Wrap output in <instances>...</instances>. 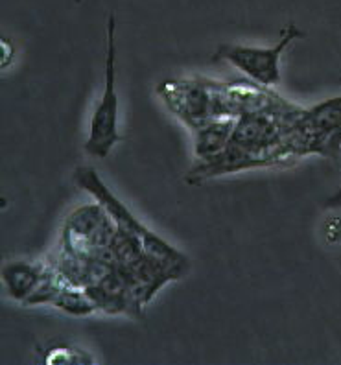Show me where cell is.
I'll return each instance as SVG.
<instances>
[{"mask_svg": "<svg viewBox=\"0 0 341 365\" xmlns=\"http://www.w3.org/2000/svg\"><path fill=\"white\" fill-rule=\"evenodd\" d=\"M76 182L80 185L83 190H87L91 196H94L98 200V203L106 209V212L115 220L116 227L122 229V231L133 235L135 238L141 240V244L144 245V251L150 253L151 257L159 259L161 262L170 264V266L183 267L185 266V257H183L179 251H175L170 244L159 238L157 235H153L151 231H148L133 214L129 212L128 207L122 203L120 200H116L115 194H113L109 188L103 185V181L98 178L96 170L89 168V166H83L76 172Z\"/></svg>", "mask_w": 341, "mask_h": 365, "instance_id": "6da1fadb", "label": "cell"}, {"mask_svg": "<svg viewBox=\"0 0 341 365\" xmlns=\"http://www.w3.org/2000/svg\"><path fill=\"white\" fill-rule=\"evenodd\" d=\"M115 15L109 17L107 23V59H106V83L100 103L94 109L93 120H91L89 137L85 143V152L96 159H106L111 153L113 146L122 140L118 133V96L115 91Z\"/></svg>", "mask_w": 341, "mask_h": 365, "instance_id": "7a4b0ae2", "label": "cell"}, {"mask_svg": "<svg viewBox=\"0 0 341 365\" xmlns=\"http://www.w3.org/2000/svg\"><path fill=\"white\" fill-rule=\"evenodd\" d=\"M299 155L319 153L337 160L341 153V96L302 111L293 124Z\"/></svg>", "mask_w": 341, "mask_h": 365, "instance_id": "3957f363", "label": "cell"}, {"mask_svg": "<svg viewBox=\"0 0 341 365\" xmlns=\"http://www.w3.org/2000/svg\"><path fill=\"white\" fill-rule=\"evenodd\" d=\"M302 37V31L295 24H288L280 31L279 43L271 48L242 45H222L213 56V61H227L229 65L242 71L255 83L262 87H273L280 83V58L284 50L293 41Z\"/></svg>", "mask_w": 341, "mask_h": 365, "instance_id": "277c9868", "label": "cell"}, {"mask_svg": "<svg viewBox=\"0 0 341 365\" xmlns=\"http://www.w3.org/2000/svg\"><path fill=\"white\" fill-rule=\"evenodd\" d=\"M45 272L46 267L43 264L9 262L2 267V281L11 297L21 303H26L39 282L43 281Z\"/></svg>", "mask_w": 341, "mask_h": 365, "instance_id": "5b68a950", "label": "cell"}, {"mask_svg": "<svg viewBox=\"0 0 341 365\" xmlns=\"http://www.w3.org/2000/svg\"><path fill=\"white\" fill-rule=\"evenodd\" d=\"M235 124V120H213L208 125L198 128L195 155L200 157L203 163L220 155L229 143Z\"/></svg>", "mask_w": 341, "mask_h": 365, "instance_id": "8992f818", "label": "cell"}, {"mask_svg": "<svg viewBox=\"0 0 341 365\" xmlns=\"http://www.w3.org/2000/svg\"><path fill=\"white\" fill-rule=\"evenodd\" d=\"M52 304L71 316H89L98 308L96 301L91 297L89 292H80L74 288H65V286H61L58 295L52 299Z\"/></svg>", "mask_w": 341, "mask_h": 365, "instance_id": "52a82bcc", "label": "cell"}, {"mask_svg": "<svg viewBox=\"0 0 341 365\" xmlns=\"http://www.w3.org/2000/svg\"><path fill=\"white\" fill-rule=\"evenodd\" d=\"M43 352H45L43 360L46 364H89V361H93L89 354H85L80 349L71 347L67 343H52Z\"/></svg>", "mask_w": 341, "mask_h": 365, "instance_id": "ba28073f", "label": "cell"}, {"mask_svg": "<svg viewBox=\"0 0 341 365\" xmlns=\"http://www.w3.org/2000/svg\"><path fill=\"white\" fill-rule=\"evenodd\" d=\"M340 205H341V187L337 188L336 194H334L332 197H328V201H327V207H330V209H332V207H340Z\"/></svg>", "mask_w": 341, "mask_h": 365, "instance_id": "9c48e42d", "label": "cell"}]
</instances>
